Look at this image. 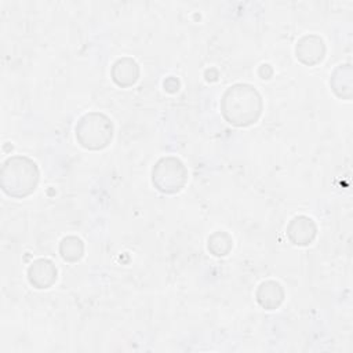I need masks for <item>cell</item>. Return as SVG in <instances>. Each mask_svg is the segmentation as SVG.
<instances>
[{
	"label": "cell",
	"mask_w": 353,
	"mask_h": 353,
	"mask_svg": "<svg viewBox=\"0 0 353 353\" xmlns=\"http://www.w3.org/2000/svg\"><path fill=\"white\" fill-rule=\"evenodd\" d=\"M262 98L255 87L239 83L229 87L221 99L223 119L237 127L254 124L262 113Z\"/></svg>",
	"instance_id": "6da1fadb"
},
{
	"label": "cell",
	"mask_w": 353,
	"mask_h": 353,
	"mask_svg": "<svg viewBox=\"0 0 353 353\" xmlns=\"http://www.w3.org/2000/svg\"><path fill=\"white\" fill-rule=\"evenodd\" d=\"M37 182L39 168L33 160L23 156H14L3 163L0 183L8 196L23 199L34 192Z\"/></svg>",
	"instance_id": "7a4b0ae2"
},
{
	"label": "cell",
	"mask_w": 353,
	"mask_h": 353,
	"mask_svg": "<svg viewBox=\"0 0 353 353\" xmlns=\"http://www.w3.org/2000/svg\"><path fill=\"white\" fill-rule=\"evenodd\" d=\"M113 137V124L102 113H87L76 124V139L90 150L106 148Z\"/></svg>",
	"instance_id": "3957f363"
},
{
	"label": "cell",
	"mask_w": 353,
	"mask_h": 353,
	"mask_svg": "<svg viewBox=\"0 0 353 353\" xmlns=\"http://www.w3.org/2000/svg\"><path fill=\"white\" fill-rule=\"evenodd\" d=\"M188 181V170L176 157L160 159L152 170V182L163 193H176Z\"/></svg>",
	"instance_id": "277c9868"
},
{
	"label": "cell",
	"mask_w": 353,
	"mask_h": 353,
	"mask_svg": "<svg viewBox=\"0 0 353 353\" xmlns=\"http://www.w3.org/2000/svg\"><path fill=\"white\" fill-rule=\"evenodd\" d=\"M295 54H296V58L302 63L309 65V66L317 65L319 62L323 61L324 54H325L324 41L319 36H314V34L305 36L296 43Z\"/></svg>",
	"instance_id": "5b68a950"
},
{
	"label": "cell",
	"mask_w": 353,
	"mask_h": 353,
	"mask_svg": "<svg viewBox=\"0 0 353 353\" xmlns=\"http://www.w3.org/2000/svg\"><path fill=\"white\" fill-rule=\"evenodd\" d=\"M28 279L34 288H50L57 281V268L48 259H37L29 266Z\"/></svg>",
	"instance_id": "8992f818"
},
{
	"label": "cell",
	"mask_w": 353,
	"mask_h": 353,
	"mask_svg": "<svg viewBox=\"0 0 353 353\" xmlns=\"http://www.w3.org/2000/svg\"><path fill=\"white\" fill-rule=\"evenodd\" d=\"M316 230L317 229L312 218L299 215L290 222L287 228V234L295 245H307L314 240Z\"/></svg>",
	"instance_id": "52a82bcc"
},
{
	"label": "cell",
	"mask_w": 353,
	"mask_h": 353,
	"mask_svg": "<svg viewBox=\"0 0 353 353\" xmlns=\"http://www.w3.org/2000/svg\"><path fill=\"white\" fill-rule=\"evenodd\" d=\"M139 77L138 63L131 58H121L112 68V79L120 87L132 85Z\"/></svg>",
	"instance_id": "ba28073f"
},
{
	"label": "cell",
	"mask_w": 353,
	"mask_h": 353,
	"mask_svg": "<svg viewBox=\"0 0 353 353\" xmlns=\"http://www.w3.org/2000/svg\"><path fill=\"white\" fill-rule=\"evenodd\" d=\"M284 299V290L277 281H265L256 290V301L258 303L268 309H277Z\"/></svg>",
	"instance_id": "9c48e42d"
},
{
	"label": "cell",
	"mask_w": 353,
	"mask_h": 353,
	"mask_svg": "<svg viewBox=\"0 0 353 353\" xmlns=\"http://www.w3.org/2000/svg\"><path fill=\"white\" fill-rule=\"evenodd\" d=\"M59 252H61V256L68 261V262H76L79 261L81 256H83V252H84V244L83 241L76 237V236H69V237H65L62 241H61V245H59Z\"/></svg>",
	"instance_id": "30bf717a"
},
{
	"label": "cell",
	"mask_w": 353,
	"mask_h": 353,
	"mask_svg": "<svg viewBox=\"0 0 353 353\" xmlns=\"http://www.w3.org/2000/svg\"><path fill=\"white\" fill-rule=\"evenodd\" d=\"M233 247V240L226 232H216L208 239V250L216 256H225Z\"/></svg>",
	"instance_id": "8fae6325"
},
{
	"label": "cell",
	"mask_w": 353,
	"mask_h": 353,
	"mask_svg": "<svg viewBox=\"0 0 353 353\" xmlns=\"http://www.w3.org/2000/svg\"><path fill=\"white\" fill-rule=\"evenodd\" d=\"M330 84H332V90L335 91V94L338 97L349 99L350 95H352V69H350V66L345 72L343 80L339 77L336 70H334L332 79L330 80Z\"/></svg>",
	"instance_id": "7c38bea8"
}]
</instances>
